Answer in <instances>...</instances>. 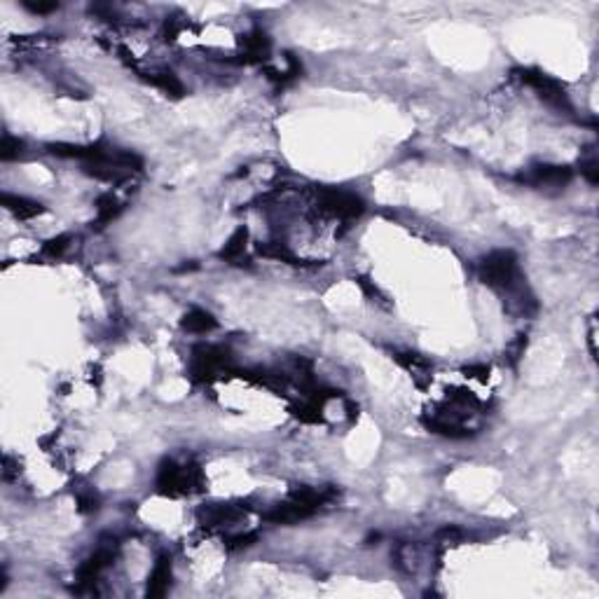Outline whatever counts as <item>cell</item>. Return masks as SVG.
Masks as SVG:
<instances>
[{
  "mask_svg": "<svg viewBox=\"0 0 599 599\" xmlns=\"http://www.w3.org/2000/svg\"><path fill=\"white\" fill-rule=\"evenodd\" d=\"M581 173L585 176L588 183H593V185H597V180H599V169H597V159H585V162H581Z\"/></svg>",
  "mask_w": 599,
  "mask_h": 599,
  "instance_id": "23",
  "label": "cell"
},
{
  "mask_svg": "<svg viewBox=\"0 0 599 599\" xmlns=\"http://www.w3.org/2000/svg\"><path fill=\"white\" fill-rule=\"evenodd\" d=\"M242 45H244V63H255V61L267 59L269 47H271L265 31H253V33L244 36Z\"/></svg>",
  "mask_w": 599,
  "mask_h": 599,
  "instance_id": "10",
  "label": "cell"
},
{
  "mask_svg": "<svg viewBox=\"0 0 599 599\" xmlns=\"http://www.w3.org/2000/svg\"><path fill=\"white\" fill-rule=\"evenodd\" d=\"M311 515H314V510L291 499L288 503H279V506L271 508L265 515V520L274 522V524H293V522H300V520H305V517H311Z\"/></svg>",
  "mask_w": 599,
  "mask_h": 599,
  "instance_id": "7",
  "label": "cell"
},
{
  "mask_svg": "<svg viewBox=\"0 0 599 599\" xmlns=\"http://www.w3.org/2000/svg\"><path fill=\"white\" fill-rule=\"evenodd\" d=\"M21 148H23V143L19 139L5 134L3 141H0V159H3V162H10V159H14L21 153Z\"/></svg>",
  "mask_w": 599,
  "mask_h": 599,
  "instance_id": "20",
  "label": "cell"
},
{
  "mask_svg": "<svg viewBox=\"0 0 599 599\" xmlns=\"http://www.w3.org/2000/svg\"><path fill=\"white\" fill-rule=\"evenodd\" d=\"M3 206L10 213L17 215L19 220H31V218H36V215L45 213V206L40 202H33V199H28V197L10 195V193L3 195Z\"/></svg>",
  "mask_w": 599,
  "mask_h": 599,
  "instance_id": "9",
  "label": "cell"
},
{
  "mask_svg": "<svg viewBox=\"0 0 599 599\" xmlns=\"http://www.w3.org/2000/svg\"><path fill=\"white\" fill-rule=\"evenodd\" d=\"M99 508V499L97 497H80V510L82 513H92V510Z\"/></svg>",
  "mask_w": 599,
  "mask_h": 599,
  "instance_id": "28",
  "label": "cell"
},
{
  "mask_svg": "<svg viewBox=\"0 0 599 599\" xmlns=\"http://www.w3.org/2000/svg\"><path fill=\"white\" fill-rule=\"evenodd\" d=\"M396 361L401 363L407 372H412V377L417 379L419 387H426V382L431 379V363L426 358H421L419 354H398Z\"/></svg>",
  "mask_w": 599,
  "mask_h": 599,
  "instance_id": "14",
  "label": "cell"
},
{
  "mask_svg": "<svg viewBox=\"0 0 599 599\" xmlns=\"http://www.w3.org/2000/svg\"><path fill=\"white\" fill-rule=\"evenodd\" d=\"M438 536L441 539H447V541H459L464 534H461V529H457V527H445V529L438 531Z\"/></svg>",
  "mask_w": 599,
  "mask_h": 599,
  "instance_id": "29",
  "label": "cell"
},
{
  "mask_svg": "<svg viewBox=\"0 0 599 599\" xmlns=\"http://www.w3.org/2000/svg\"><path fill=\"white\" fill-rule=\"evenodd\" d=\"M524 347H527V338L524 335H520V338H517V342L513 347H510V351H508V356H510V363H517L522 358V354H524Z\"/></svg>",
  "mask_w": 599,
  "mask_h": 599,
  "instance_id": "25",
  "label": "cell"
},
{
  "mask_svg": "<svg viewBox=\"0 0 599 599\" xmlns=\"http://www.w3.org/2000/svg\"><path fill=\"white\" fill-rule=\"evenodd\" d=\"M258 253L262 255V258H269V260L288 262V265H302V260L295 258V253H293L291 249H286V244H279V242L260 244V246H258Z\"/></svg>",
  "mask_w": 599,
  "mask_h": 599,
  "instance_id": "17",
  "label": "cell"
},
{
  "mask_svg": "<svg viewBox=\"0 0 599 599\" xmlns=\"http://www.w3.org/2000/svg\"><path fill=\"white\" fill-rule=\"evenodd\" d=\"M258 541V534L255 531H246V534H237V536H230L225 543L230 550H242V548H249L253 543Z\"/></svg>",
  "mask_w": 599,
  "mask_h": 599,
  "instance_id": "22",
  "label": "cell"
},
{
  "mask_svg": "<svg viewBox=\"0 0 599 599\" xmlns=\"http://www.w3.org/2000/svg\"><path fill=\"white\" fill-rule=\"evenodd\" d=\"M321 407H323V405H318V403H314V401H307V403L293 405L291 412H293L295 419L305 421V424H321V421H323Z\"/></svg>",
  "mask_w": 599,
  "mask_h": 599,
  "instance_id": "18",
  "label": "cell"
},
{
  "mask_svg": "<svg viewBox=\"0 0 599 599\" xmlns=\"http://www.w3.org/2000/svg\"><path fill=\"white\" fill-rule=\"evenodd\" d=\"M571 176L573 171L569 169V166H557V164H534L529 171L522 173L520 183H524V185H534V188H548V185H553V188H562L566 185V183L571 180Z\"/></svg>",
  "mask_w": 599,
  "mask_h": 599,
  "instance_id": "6",
  "label": "cell"
},
{
  "mask_svg": "<svg viewBox=\"0 0 599 599\" xmlns=\"http://www.w3.org/2000/svg\"><path fill=\"white\" fill-rule=\"evenodd\" d=\"M68 244H70V237H68V234L54 237V239H50V242L43 246V253L47 255V258H59V255L68 249Z\"/></svg>",
  "mask_w": 599,
  "mask_h": 599,
  "instance_id": "21",
  "label": "cell"
},
{
  "mask_svg": "<svg viewBox=\"0 0 599 599\" xmlns=\"http://www.w3.org/2000/svg\"><path fill=\"white\" fill-rule=\"evenodd\" d=\"M464 372H466V377H475L480 382H487V377H490V367L487 365H468V367H464Z\"/></svg>",
  "mask_w": 599,
  "mask_h": 599,
  "instance_id": "26",
  "label": "cell"
},
{
  "mask_svg": "<svg viewBox=\"0 0 599 599\" xmlns=\"http://www.w3.org/2000/svg\"><path fill=\"white\" fill-rule=\"evenodd\" d=\"M146 80H148L150 85H155L157 90H162L166 97H171V99H183V97H185V87H183L180 80L176 77L173 70L159 68V70H153V73H148Z\"/></svg>",
  "mask_w": 599,
  "mask_h": 599,
  "instance_id": "11",
  "label": "cell"
},
{
  "mask_svg": "<svg viewBox=\"0 0 599 599\" xmlns=\"http://www.w3.org/2000/svg\"><path fill=\"white\" fill-rule=\"evenodd\" d=\"M246 242H249V230H246V227H239L237 232L227 239V244L222 246L218 255H220L222 260L234 262V260H239V258H242V255H244V251H246Z\"/></svg>",
  "mask_w": 599,
  "mask_h": 599,
  "instance_id": "15",
  "label": "cell"
},
{
  "mask_svg": "<svg viewBox=\"0 0 599 599\" xmlns=\"http://www.w3.org/2000/svg\"><path fill=\"white\" fill-rule=\"evenodd\" d=\"M23 7L33 14H50L59 10V3H31V0H23Z\"/></svg>",
  "mask_w": 599,
  "mask_h": 599,
  "instance_id": "24",
  "label": "cell"
},
{
  "mask_svg": "<svg viewBox=\"0 0 599 599\" xmlns=\"http://www.w3.org/2000/svg\"><path fill=\"white\" fill-rule=\"evenodd\" d=\"M477 274L490 288L513 295V302L520 314H529V307H536L534 300H524V286L520 284L522 274L513 251H492L490 255H485L480 260V267H477Z\"/></svg>",
  "mask_w": 599,
  "mask_h": 599,
  "instance_id": "1",
  "label": "cell"
},
{
  "mask_svg": "<svg viewBox=\"0 0 599 599\" xmlns=\"http://www.w3.org/2000/svg\"><path fill=\"white\" fill-rule=\"evenodd\" d=\"M171 585V557L169 555H159L155 562V569L148 578V597H164L166 590Z\"/></svg>",
  "mask_w": 599,
  "mask_h": 599,
  "instance_id": "8",
  "label": "cell"
},
{
  "mask_svg": "<svg viewBox=\"0 0 599 599\" xmlns=\"http://www.w3.org/2000/svg\"><path fill=\"white\" fill-rule=\"evenodd\" d=\"M180 33V23L176 19H166L164 21V28H162V38L164 40H176V36Z\"/></svg>",
  "mask_w": 599,
  "mask_h": 599,
  "instance_id": "27",
  "label": "cell"
},
{
  "mask_svg": "<svg viewBox=\"0 0 599 599\" xmlns=\"http://www.w3.org/2000/svg\"><path fill=\"white\" fill-rule=\"evenodd\" d=\"M515 75L520 77L527 87H531V90L539 94V99L546 101L548 106L562 110V113H571L573 110L569 97H566V90L555 77L546 75L539 68H517Z\"/></svg>",
  "mask_w": 599,
  "mask_h": 599,
  "instance_id": "3",
  "label": "cell"
},
{
  "mask_svg": "<svg viewBox=\"0 0 599 599\" xmlns=\"http://www.w3.org/2000/svg\"><path fill=\"white\" fill-rule=\"evenodd\" d=\"M215 318L213 314H209L206 309H190L185 316H183V321H180V328L183 330H188V333H195V335H204V333H211L215 328Z\"/></svg>",
  "mask_w": 599,
  "mask_h": 599,
  "instance_id": "12",
  "label": "cell"
},
{
  "mask_svg": "<svg viewBox=\"0 0 599 599\" xmlns=\"http://www.w3.org/2000/svg\"><path fill=\"white\" fill-rule=\"evenodd\" d=\"M122 211V204L117 202V197L113 195H101L97 199V220L99 222H110L117 218V213Z\"/></svg>",
  "mask_w": 599,
  "mask_h": 599,
  "instance_id": "19",
  "label": "cell"
},
{
  "mask_svg": "<svg viewBox=\"0 0 599 599\" xmlns=\"http://www.w3.org/2000/svg\"><path fill=\"white\" fill-rule=\"evenodd\" d=\"M204 485V475L199 466H178L176 461H162L157 470V492L164 497H180V494L199 492Z\"/></svg>",
  "mask_w": 599,
  "mask_h": 599,
  "instance_id": "2",
  "label": "cell"
},
{
  "mask_svg": "<svg viewBox=\"0 0 599 599\" xmlns=\"http://www.w3.org/2000/svg\"><path fill=\"white\" fill-rule=\"evenodd\" d=\"M318 209L325 215H333V218L354 220L358 215H363L365 202L351 193H342V190H323L318 195Z\"/></svg>",
  "mask_w": 599,
  "mask_h": 599,
  "instance_id": "5",
  "label": "cell"
},
{
  "mask_svg": "<svg viewBox=\"0 0 599 599\" xmlns=\"http://www.w3.org/2000/svg\"><path fill=\"white\" fill-rule=\"evenodd\" d=\"M242 515L239 513L237 506H209V508H202L199 510V522L204 527H218V524H227V522H234L237 517Z\"/></svg>",
  "mask_w": 599,
  "mask_h": 599,
  "instance_id": "13",
  "label": "cell"
},
{
  "mask_svg": "<svg viewBox=\"0 0 599 599\" xmlns=\"http://www.w3.org/2000/svg\"><path fill=\"white\" fill-rule=\"evenodd\" d=\"M424 426L428 431H433L438 436H445V438H466L468 431L464 426L454 424V421H447L445 417H424Z\"/></svg>",
  "mask_w": 599,
  "mask_h": 599,
  "instance_id": "16",
  "label": "cell"
},
{
  "mask_svg": "<svg viewBox=\"0 0 599 599\" xmlns=\"http://www.w3.org/2000/svg\"><path fill=\"white\" fill-rule=\"evenodd\" d=\"M230 351L215 345H197L193 349V363H190V374L195 382H211L215 374L227 370Z\"/></svg>",
  "mask_w": 599,
  "mask_h": 599,
  "instance_id": "4",
  "label": "cell"
}]
</instances>
